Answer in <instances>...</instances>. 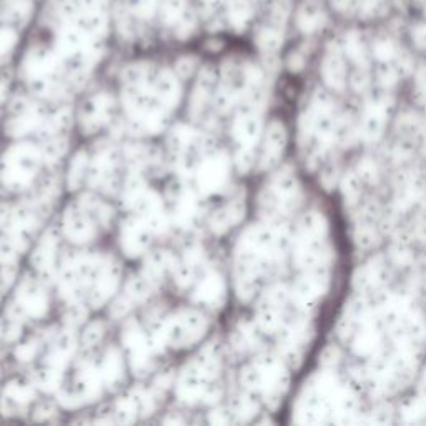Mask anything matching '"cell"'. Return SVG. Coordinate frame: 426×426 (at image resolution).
Wrapping results in <instances>:
<instances>
[{
	"label": "cell",
	"instance_id": "1",
	"mask_svg": "<svg viewBox=\"0 0 426 426\" xmlns=\"http://www.w3.org/2000/svg\"><path fill=\"white\" fill-rule=\"evenodd\" d=\"M44 162L39 147L31 143H20L12 147L0 160V180L10 190H24L31 187Z\"/></svg>",
	"mask_w": 426,
	"mask_h": 426
},
{
	"label": "cell",
	"instance_id": "2",
	"mask_svg": "<svg viewBox=\"0 0 426 426\" xmlns=\"http://www.w3.org/2000/svg\"><path fill=\"white\" fill-rule=\"evenodd\" d=\"M100 261L102 256L80 255L72 259L62 268L58 286L60 295L67 302L75 303L82 298L83 293H88L100 268Z\"/></svg>",
	"mask_w": 426,
	"mask_h": 426
},
{
	"label": "cell",
	"instance_id": "3",
	"mask_svg": "<svg viewBox=\"0 0 426 426\" xmlns=\"http://www.w3.org/2000/svg\"><path fill=\"white\" fill-rule=\"evenodd\" d=\"M206 318L197 310H180L163 323L167 343L174 348H187L205 335Z\"/></svg>",
	"mask_w": 426,
	"mask_h": 426
},
{
	"label": "cell",
	"instance_id": "4",
	"mask_svg": "<svg viewBox=\"0 0 426 426\" xmlns=\"http://www.w3.org/2000/svg\"><path fill=\"white\" fill-rule=\"evenodd\" d=\"M102 386H105L100 368L94 365H82L77 371L75 386L72 390H62L58 395V402L65 408H79L82 404L95 402L102 395Z\"/></svg>",
	"mask_w": 426,
	"mask_h": 426
},
{
	"label": "cell",
	"instance_id": "5",
	"mask_svg": "<svg viewBox=\"0 0 426 426\" xmlns=\"http://www.w3.org/2000/svg\"><path fill=\"white\" fill-rule=\"evenodd\" d=\"M37 225V213L27 205H0V230L12 235L25 250L28 235Z\"/></svg>",
	"mask_w": 426,
	"mask_h": 426
},
{
	"label": "cell",
	"instance_id": "6",
	"mask_svg": "<svg viewBox=\"0 0 426 426\" xmlns=\"http://www.w3.org/2000/svg\"><path fill=\"white\" fill-rule=\"evenodd\" d=\"M120 265L110 256H102L99 273L88 290V302L94 308L102 306L113 297L120 284Z\"/></svg>",
	"mask_w": 426,
	"mask_h": 426
},
{
	"label": "cell",
	"instance_id": "7",
	"mask_svg": "<svg viewBox=\"0 0 426 426\" xmlns=\"http://www.w3.org/2000/svg\"><path fill=\"white\" fill-rule=\"evenodd\" d=\"M229 167L230 163L225 154L212 155L202 160L197 168V183L202 192L212 195L222 190L229 179Z\"/></svg>",
	"mask_w": 426,
	"mask_h": 426
},
{
	"label": "cell",
	"instance_id": "8",
	"mask_svg": "<svg viewBox=\"0 0 426 426\" xmlns=\"http://www.w3.org/2000/svg\"><path fill=\"white\" fill-rule=\"evenodd\" d=\"M122 341H124L125 348L129 350L130 357V366L135 373L145 371L147 366L150 365V355H151V345L150 340L147 338L145 333L142 331L140 325L137 322H129L125 325L124 333H122Z\"/></svg>",
	"mask_w": 426,
	"mask_h": 426
},
{
	"label": "cell",
	"instance_id": "9",
	"mask_svg": "<svg viewBox=\"0 0 426 426\" xmlns=\"http://www.w3.org/2000/svg\"><path fill=\"white\" fill-rule=\"evenodd\" d=\"M132 208L138 213V218L151 230V234H163L168 227V217L163 208V202L157 193L147 188L135 200Z\"/></svg>",
	"mask_w": 426,
	"mask_h": 426
},
{
	"label": "cell",
	"instance_id": "10",
	"mask_svg": "<svg viewBox=\"0 0 426 426\" xmlns=\"http://www.w3.org/2000/svg\"><path fill=\"white\" fill-rule=\"evenodd\" d=\"M112 112L113 100L110 99V95L100 94L87 100L79 113V122L83 133H95L97 130L107 125L112 119Z\"/></svg>",
	"mask_w": 426,
	"mask_h": 426
},
{
	"label": "cell",
	"instance_id": "11",
	"mask_svg": "<svg viewBox=\"0 0 426 426\" xmlns=\"http://www.w3.org/2000/svg\"><path fill=\"white\" fill-rule=\"evenodd\" d=\"M44 120L45 119L35 105L25 102V100H17L12 105V115L7 122L6 130L12 137H24L33 130H39Z\"/></svg>",
	"mask_w": 426,
	"mask_h": 426
},
{
	"label": "cell",
	"instance_id": "12",
	"mask_svg": "<svg viewBox=\"0 0 426 426\" xmlns=\"http://www.w3.org/2000/svg\"><path fill=\"white\" fill-rule=\"evenodd\" d=\"M97 223L79 204L67 206L63 213V231L74 243L90 242L95 237Z\"/></svg>",
	"mask_w": 426,
	"mask_h": 426
},
{
	"label": "cell",
	"instance_id": "13",
	"mask_svg": "<svg viewBox=\"0 0 426 426\" xmlns=\"http://www.w3.org/2000/svg\"><path fill=\"white\" fill-rule=\"evenodd\" d=\"M208 386L210 379L202 373V370L193 361H190L180 373L179 383H177V396L180 398V402L193 404L204 400V395Z\"/></svg>",
	"mask_w": 426,
	"mask_h": 426
},
{
	"label": "cell",
	"instance_id": "14",
	"mask_svg": "<svg viewBox=\"0 0 426 426\" xmlns=\"http://www.w3.org/2000/svg\"><path fill=\"white\" fill-rule=\"evenodd\" d=\"M150 237L151 230L138 217L129 218L122 223L120 245L126 256L135 259V256L145 253L150 245Z\"/></svg>",
	"mask_w": 426,
	"mask_h": 426
},
{
	"label": "cell",
	"instance_id": "15",
	"mask_svg": "<svg viewBox=\"0 0 426 426\" xmlns=\"http://www.w3.org/2000/svg\"><path fill=\"white\" fill-rule=\"evenodd\" d=\"M58 242H60L58 231L56 229H50L42 237L40 243L37 245L35 252L32 255V265L40 273V277L47 278V280H52L54 273H56Z\"/></svg>",
	"mask_w": 426,
	"mask_h": 426
},
{
	"label": "cell",
	"instance_id": "16",
	"mask_svg": "<svg viewBox=\"0 0 426 426\" xmlns=\"http://www.w3.org/2000/svg\"><path fill=\"white\" fill-rule=\"evenodd\" d=\"M15 300L24 308L25 313L28 316H35V318L44 316L49 310V298L44 286L28 277L20 284Z\"/></svg>",
	"mask_w": 426,
	"mask_h": 426
},
{
	"label": "cell",
	"instance_id": "17",
	"mask_svg": "<svg viewBox=\"0 0 426 426\" xmlns=\"http://www.w3.org/2000/svg\"><path fill=\"white\" fill-rule=\"evenodd\" d=\"M117 167L115 151L110 147H104L95 154L94 160L88 165V180L97 188L107 190L113 182Z\"/></svg>",
	"mask_w": 426,
	"mask_h": 426
},
{
	"label": "cell",
	"instance_id": "18",
	"mask_svg": "<svg viewBox=\"0 0 426 426\" xmlns=\"http://www.w3.org/2000/svg\"><path fill=\"white\" fill-rule=\"evenodd\" d=\"M225 281H223L220 273L210 272L198 284L195 292H193V300L208 308H220L225 302Z\"/></svg>",
	"mask_w": 426,
	"mask_h": 426
},
{
	"label": "cell",
	"instance_id": "19",
	"mask_svg": "<svg viewBox=\"0 0 426 426\" xmlns=\"http://www.w3.org/2000/svg\"><path fill=\"white\" fill-rule=\"evenodd\" d=\"M177 263H179V260L170 252H155L150 256H147L142 273L147 280L158 286L167 273L175 272Z\"/></svg>",
	"mask_w": 426,
	"mask_h": 426
},
{
	"label": "cell",
	"instance_id": "20",
	"mask_svg": "<svg viewBox=\"0 0 426 426\" xmlns=\"http://www.w3.org/2000/svg\"><path fill=\"white\" fill-rule=\"evenodd\" d=\"M75 352V336L74 328L58 333L56 341L52 343L49 355L45 357V365L54 366V368L65 370L67 363L70 361L72 355Z\"/></svg>",
	"mask_w": 426,
	"mask_h": 426
},
{
	"label": "cell",
	"instance_id": "21",
	"mask_svg": "<svg viewBox=\"0 0 426 426\" xmlns=\"http://www.w3.org/2000/svg\"><path fill=\"white\" fill-rule=\"evenodd\" d=\"M168 145H170V150L174 151L180 162V160H182L185 155H188L192 150L197 151L202 149V138L200 135L193 129H190V126L177 125L170 132V137H168Z\"/></svg>",
	"mask_w": 426,
	"mask_h": 426
},
{
	"label": "cell",
	"instance_id": "22",
	"mask_svg": "<svg viewBox=\"0 0 426 426\" xmlns=\"http://www.w3.org/2000/svg\"><path fill=\"white\" fill-rule=\"evenodd\" d=\"M151 90L168 112L174 110L175 105L179 104L180 87L168 72H160L158 75L151 79Z\"/></svg>",
	"mask_w": 426,
	"mask_h": 426
},
{
	"label": "cell",
	"instance_id": "23",
	"mask_svg": "<svg viewBox=\"0 0 426 426\" xmlns=\"http://www.w3.org/2000/svg\"><path fill=\"white\" fill-rule=\"evenodd\" d=\"M213 83H215V77L212 72L210 70L202 72L195 87V92H193L192 100H190V115H192L193 119H200V117L204 115L206 105H208L210 99H212Z\"/></svg>",
	"mask_w": 426,
	"mask_h": 426
},
{
	"label": "cell",
	"instance_id": "24",
	"mask_svg": "<svg viewBox=\"0 0 426 426\" xmlns=\"http://www.w3.org/2000/svg\"><path fill=\"white\" fill-rule=\"evenodd\" d=\"M243 217V202L234 200L223 208L217 210L212 217H210V229L215 234H225L227 230L231 229L235 223H238Z\"/></svg>",
	"mask_w": 426,
	"mask_h": 426
},
{
	"label": "cell",
	"instance_id": "25",
	"mask_svg": "<svg viewBox=\"0 0 426 426\" xmlns=\"http://www.w3.org/2000/svg\"><path fill=\"white\" fill-rule=\"evenodd\" d=\"M202 261V250L200 248H190L185 252L183 260L179 261L175 267V281L180 288H187L192 285L193 278L197 275V270L200 267Z\"/></svg>",
	"mask_w": 426,
	"mask_h": 426
},
{
	"label": "cell",
	"instance_id": "26",
	"mask_svg": "<svg viewBox=\"0 0 426 426\" xmlns=\"http://www.w3.org/2000/svg\"><path fill=\"white\" fill-rule=\"evenodd\" d=\"M124 358L117 348H110L105 353L102 366H100V373H102L105 386L115 388L124 378Z\"/></svg>",
	"mask_w": 426,
	"mask_h": 426
},
{
	"label": "cell",
	"instance_id": "27",
	"mask_svg": "<svg viewBox=\"0 0 426 426\" xmlns=\"http://www.w3.org/2000/svg\"><path fill=\"white\" fill-rule=\"evenodd\" d=\"M259 135V120L250 112L240 113L234 124V137L242 143L243 147H250L256 140Z\"/></svg>",
	"mask_w": 426,
	"mask_h": 426
},
{
	"label": "cell",
	"instance_id": "28",
	"mask_svg": "<svg viewBox=\"0 0 426 426\" xmlns=\"http://www.w3.org/2000/svg\"><path fill=\"white\" fill-rule=\"evenodd\" d=\"M192 361L202 370V373H204L210 382H213V378L217 377L218 371H220V352H218V347L215 343H210L208 347L202 350Z\"/></svg>",
	"mask_w": 426,
	"mask_h": 426
},
{
	"label": "cell",
	"instance_id": "29",
	"mask_svg": "<svg viewBox=\"0 0 426 426\" xmlns=\"http://www.w3.org/2000/svg\"><path fill=\"white\" fill-rule=\"evenodd\" d=\"M33 398H35V385L20 382V379L8 383L6 391H3V400L15 408L31 403Z\"/></svg>",
	"mask_w": 426,
	"mask_h": 426
},
{
	"label": "cell",
	"instance_id": "30",
	"mask_svg": "<svg viewBox=\"0 0 426 426\" xmlns=\"http://www.w3.org/2000/svg\"><path fill=\"white\" fill-rule=\"evenodd\" d=\"M79 205L82 206L85 212L90 215L92 220H94L97 225H104L108 227V223L112 220V208L104 202H100L99 198L90 195V193H85V195L80 197Z\"/></svg>",
	"mask_w": 426,
	"mask_h": 426
},
{
	"label": "cell",
	"instance_id": "31",
	"mask_svg": "<svg viewBox=\"0 0 426 426\" xmlns=\"http://www.w3.org/2000/svg\"><path fill=\"white\" fill-rule=\"evenodd\" d=\"M70 124H72L70 110L63 108V110L54 113L52 117H47V119L44 120V124L40 125L39 130L44 138L65 137V132L70 129Z\"/></svg>",
	"mask_w": 426,
	"mask_h": 426
},
{
	"label": "cell",
	"instance_id": "32",
	"mask_svg": "<svg viewBox=\"0 0 426 426\" xmlns=\"http://www.w3.org/2000/svg\"><path fill=\"white\" fill-rule=\"evenodd\" d=\"M197 213V198L187 188L179 190L175 198V218L179 223L187 225Z\"/></svg>",
	"mask_w": 426,
	"mask_h": 426
},
{
	"label": "cell",
	"instance_id": "33",
	"mask_svg": "<svg viewBox=\"0 0 426 426\" xmlns=\"http://www.w3.org/2000/svg\"><path fill=\"white\" fill-rule=\"evenodd\" d=\"M112 421L120 425L133 423V421L140 416V411H138V407L132 395L119 400V402L115 403V407L112 408Z\"/></svg>",
	"mask_w": 426,
	"mask_h": 426
},
{
	"label": "cell",
	"instance_id": "34",
	"mask_svg": "<svg viewBox=\"0 0 426 426\" xmlns=\"http://www.w3.org/2000/svg\"><path fill=\"white\" fill-rule=\"evenodd\" d=\"M88 165H90V160L85 151L80 150L72 160L70 168H69V177H67V183H69L70 190H77L80 185L83 183L85 177L88 174Z\"/></svg>",
	"mask_w": 426,
	"mask_h": 426
},
{
	"label": "cell",
	"instance_id": "35",
	"mask_svg": "<svg viewBox=\"0 0 426 426\" xmlns=\"http://www.w3.org/2000/svg\"><path fill=\"white\" fill-rule=\"evenodd\" d=\"M155 288H157V286L151 284L150 280H147V278L143 277V273H140V275L130 278V281L126 284L125 293L132 298L133 303H142L154 293Z\"/></svg>",
	"mask_w": 426,
	"mask_h": 426
},
{
	"label": "cell",
	"instance_id": "36",
	"mask_svg": "<svg viewBox=\"0 0 426 426\" xmlns=\"http://www.w3.org/2000/svg\"><path fill=\"white\" fill-rule=\"evenodd\" d=\"M63 370L54 368V366L44 365V368L39 370L33 378V385L44 391H56L62 383Z\"/></svg>",
	"mask_w": 426,
	"mask_h": 426
},
{
	"label": "cell",
	"instance_id": "37",
	"mask_svg": "<svg viewBox=\"0 0 426 426\" xmlns=\"http://www.w3.org/2000/svg\"><path fill=\"white\" fill-rule=\"evenodd\" d=\"M44 162L54 163L65 154L67 150V138L65 137H49L39 147Z\"/></svg>",
	"mask_w": 426,
	"mask_h": 426
},
{
	"label": "cell",
	"instance_id": "38",
	"mask_svg": "<svg viewBox=\"0 0 426 426\" xmlns=\"http://www.w3.org/2000/svg\"><path fill=\"white\" fill-rule=\"evenodd\" d=\"M145 190H147L145 182H143L140 174H138V170L133 172V174L129 177V180H126V183H125V192H124L125 205L129 206V208H132L135 200H137V198L140 197L142 193L145 192Z\"/></svg>",
	"mask_w": 426,
	"mask_h": 426
},
{
	"label": "cell",
	"instance_id": "39",
	"mask_svg": "<svg viewBox=\"0 0 426 426\" xmlns=\"http://www.w3.org/2000/svg\"><path fill=\"white\" fill-rule=\"evenodd\" d=\"M24 252L22 245L12 237V235L6 234L3 230H0V263H8V261H14L17 253Z\"/></svg>",
	"mask_w": 426,
	"mask_h": 426
},
{
	"label": "cell",
	"instance_id": "40",
	"mask_svg": "<svg viewBox=\"0 0 426 426\" xmlns=\"http://www.w3.org/2000/svg\"><path fill=\"white\" fill-rule=\"evenodd\" d=\"M280 145H281V130L278 129V126H272V130L268 132L267 143H265L263 167L275 162V157L278 155V151H280Z\"/></svg>",
	"mask_w": 426,
	"mask_h": 426
},
{
	"label": "cell",
	"instance_id": "41",
	"mask_svg": "<svg viewBox=\"0 0 426 426\" xmlns=\"http://www.w3.org/2000/svg\"><path fill=\"white\" fill-rule=\"evenodd\" d=\"M104 323L102 322H94L90 323L87 327L85 333H83L82 336V345L85 348H90L94 347V345L99 343L100 340H102V335H104Z\"/></svg>",
	"mask_w": 426,
	"mask_h": 426
},
{
	"label": "cell",
	"instance_id": "42",
	"mask_svg": "<svg viewBox=\"0 0 426 426\" xmlns=\"http://www.w3.org/2000/svg\"><path fill=\"white\" fill-rule=\"evenodd\" d=\"M85 318H87L85 306H82L79 302H75L74 305L70 306V310L65 313V325L69 328H75L85 322Z\"/></svg>",
	"mask_w": 426,
	"mask_h": 426
},
{
	"label": "cell",
	"instance_id": "43",
	"mask_svg": "<svg viewBox=\"0 0 426 426\" xmlns=\"http://www.w3.org/2000/svg\"><path fill=\"white\" fill-rule=\"evenodd\" d=\"M135 303L132 302V298L129 297V295L124 293L120 298H117V302L112 305L110 315L115 316V318H120V316H125L129 313L130 310H132V306Z\"/></svg>",
	"mask_w": 426,
	"mask_h": 426
},
{
	"label": "cell",
	"instance_id": "44",
	"mask_svg": "<svg viewBox=\"0 0 426 426\" xmlns=\"http://www.w3.org/2000/svg\"><path fill=\"white\" fill-rule=\"evenodd\" d=\"M37 352H39V343H37L35 340L27 341V343L20 345L19 348H17L15 355L19 358V361H31L33 360V357L37 355Z\"/></svg>",
	"mask_w": 426,
	"mask_h": 426
},
{
	"label": "cell",
	"instance_id": "45",
	"mask_svg": "<svg viewBox=\"0 0 426 426\" xmlns=\"http://www.w3.org/2000/svg\"><path fill=\"white\" fill-rule=\"evenodd\" d=\"M227 413L223 411V410H217V411H213L212 415H210V421H212V423H227Z\"/></svg>",
	"mask_w": 426,
	"mask_h": 426
},
{
	"label": "cell",
	"instance_id": "46",
	"mask_svg": "<svg viewBox=\"0 0 426 426\" xmlns=\"http://www.w3.org/2000/svg\"><path fill=\"white\" fill-rule=\"evenodd\" d=\"M6 325H3L2 320H0V338H6Z\"/></svg>",
	"mask_w": 426,
	"mask_h": 426
}]
</instances>
